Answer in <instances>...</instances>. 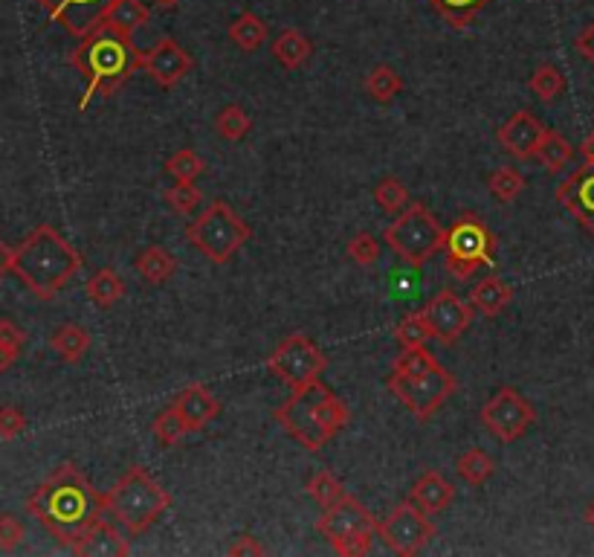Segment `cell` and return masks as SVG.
<instances>
[{
	"mask_svg": "<svg viewBox=\"0 0 594 557\" xmlns=\"http://www.w3.org/2000/svg\"><path fill=\"white\" fill-rule=\"evenodd\" d=\"M580 157L586 160V163H592L594 166V131L583 140V146H580Z\"/></svg>",
	"mask_w": 594,
	"mask_h": 557,
	"instance_id": "cell-49",
	"label": "cell"
},
{
	"mask_svg": "<svg viewBox=\"0 0 594 557\" xmlns=\"http://www.w3.org/2000/svg\"><path fill=\"white\" fill-rule=\"evenodd\" d=\"M348 256L360 264V267H371V264H377V259H380V241L374 235L357 233L348 241Z\"/></svg>",
	"mask_w": 594,
	"mask_h": 557,
	"instance_id": "cell-42",
	"label": "cell"
},
{
	"mask_svg": "<svg viewBox=\"0 0 594 557\" xmlns=\"http://www.w3.org/2000/svg\"><path fill=\"white\" fill-rule=\"evenodd\" d=\"M70 61L85 79V96L79 102V111H87L90 99L114 96L140 70L142 53L134 47V38L128 32L102 21L79 38V47L73 50Z\"/></svg>",
	"mask_w": 594,
	"mask_h": 557,
	"instance_id": "cell-2",
	"label": "cell"
},
{
	"mask_svg": "<svg viewBox=\"0 0 594 557\" xmlns=\"http://www.w3.org/2000/svg\"><path fill=\"white\" fill-rule=\"evenodd\" d=\"M85 294L96 308H114L116 302H122V299H125V294H128V285H125V279H122L116 270H111V267H102V270H96V273L87 279Z\"/></svg>",
	"mask_w": 594,
	"mask_h": 557,
	"instance_id": "cell-25",
	"label": "cell"
},
{
	"mask_svg": "<svg viewBox=\"0 0 594 557\" xmlns=\"http://www.w3.org/2000/svg\"><path fill=\"white\" fill-rule=\"evenodd\" d=\"M151 3H154L157 9H174V6H177L180 0H151Z\"/></svg>",
	"mask_w": 594,
	"mask_h": 557,
	"instance_id": "cell-52",
	"label": "cell"
},
{
	"mask_svg": "<svg viewBox=\"0 0 594 557\" xmlns=\"http://www.w3.org/2000/svg\"><path fill=\"white\" fill-rule=\"evenodd\" d=\"M134 270L145 279V285H166L171 276L177 273V259L171 256L166 247L151 244L137 253L134 259Z\"/></svg>",
	"mask_w": 594,
	"mask_h": 557,
	"instance_id": "cell-23",
	"label": "cell"
},
{
	"mask_svg": "<svg viewBox=\"0 0 594 557\" xmlns=\"http://www.w3.org/2000/svg\"><path fill=\"white\" fill-rule=\"evenodd\" d=\"M270 53H273V59L279 61L284 70H299V67L313 56V44L305 32L287 27V30H282L276 35Z\"/></svg>",
	"mask_w": 594,
	"mask_h": 557,
	"instance_id": "cell-24",
	"label": "cell"
},
{
	"mask_svg": "<svg viewBox=\"0 0 594 557\" xmlns=\"http://www.w3.org/2000/svg\"><path fill=\"white\" fill-rule=\"evenodd\" d=\"M27 528L15 514H0V552H15L24 543Z\"/></svg>",
	"mask_w": 594,
	"mask_h": 557,
	"instance_id": "cell-43",
	"label": "cell"
},
{
	"mask_svg": "<svg viewBox=\"0 0 594 557\" xmlns=\"http://www.w3.org/2000/svg\"><path fill=\"white\" fill-rule=\"evenodd\" d=\"M267 24L255 15V12H241L232 24H229V41L238 44L244 53H255L258 47H264L267 41Z\"/></svg>",
	"mask_w": 594,
	"mask_h": 557,
	"instance_id": "cell-28",
	"label": "cell"
},
{
	"mask_svg": "<svg viewBox=\"0 0 594 557\" xmlns=\"http://www.w3.org/2000/svg\"><path fill=\"white\" fill-rule=\"evenodd\" d=\"M186 238L212 264H227L253 238V230L227 201H212L186 227Z\"/></svg>",
	"mask_w": 594,
	"mask_h": 557,
	"instance_id": "cell-7",
	"label": "cell"
},
{
	"mask_svg": "<svg viewBox=\"0 0 594 557\" xmlns=\"http://www.w3.org/2000/svg\"><path fill=\"white\" fill-rule=\"evenodd\" d=\"M389 392L418 421H429L455 392V375L424 349H403L386 378Z\"/></svg>",
	"mask_w": 594,
	"mask_h": 557,
	"instance_id": "cell-5",
	"label": "cell"
},
{
	"mask_svg": "<svg viewBox=\"0 0 594 557\" xmlns=\"http://www.w3.org/2000/svg\"><path fill=\"white\" fill-rule=\"evenodd\" d=\"M105 21H108L111 27H116V30L134 35L140 27H145V24L151 21V9H148L142 0H116L114 6L108 9Z\"/></svg>",
	"mask_w": 594,
	"mask_h": 557,
	"instance_id": "cell-32",
	"label": "cell"
},
{
	"mask_svg": "<svg viewBox=\"0 0 594 557\" xmlns=\"http://www.w3.org/2000/svg\"><path fill=\"white\" fill-rule=\"evenodd\" d=\"M528 85H531L539 102H554L566 90V76H563V70L557 64H548L545 61V64H539L537 70L531 73V82Z\"/></svg>",
	"mask_w": 594,
	"mask_h": 557,
	"instance_id": "cell-33",
	"label": "cell"
},
{
	"mask_svg": "<svg viewBox=\"0 0 594 557\" xmlns=\"http://www.w3.org/2000/svg\"><path fill=\"white\" fill-rule=\"evenodd\" d=\"M215 131H218L221 140L238 143V140H244V137L253 131V119H250V114H247L241 105H227V108L215 117Z\"/></svg>",
	"mask_w": 594,
	"mask_h": 557,
	"instance_id": "cell-36",
	"label": "cell"
},
{
	"mask_svg": "<svg viewBox=\"0 0 594 557\" xmlns=\"http://www.w3.org/2000/svg\"><path fill=\"white\" fill-rule=\"evenodd\" d=\"M455 473H458L461 482L479 488V485L493 479V473H496V459H493L487 450H481V447H470V450H464V453L455 459Z\"/></svg>",
	"mask_w": 594,
	"mask_h": 557,
	"instance_id": "cell-27",
	"label": "cell"
},
{
	"mask_svg": "<svg viewBox=\"0 0 594 557\" xmlns=\"http://www.w3.org/2000/svg\"><path fill=\"white\" fill-rule=\"evenodd\" d=\"M50 349L64 360V363H79L90 352V334L85 325L64 323L58 325L50 337Z\"/></svg>",
	"mask_w": 594,
	"mask_h": 557,
	"instance_id": "cell-26",
	"label": "cell"
},
{
	"mask_svg": "<svg viewBox=\"0 0 594 557\" xmlns=\"http://www.w3.org/2000/svg\"><path fill=\"white\" fill-rule=\"evenodd\" d=\"M557 204L566 206L574 221L594 238V166L586 163L574 169L571 175L557 186Z\"/></svg>",
	"mask_w": 594,
	"mask_h": 557,
	"instance_id": "cell-18",
	"label": "cell"
},
{
	"mask_svg": "<svg viewBox=\"0 0 594 557\" xmlns=\"http://www.w3.org/2000/svg\"><path fill=\"white\" fill-rule=\"evenodd\" d=\"M421 314H424L426 323L432 328V337L438 343H444V346H453L470 331L476 308H473V302H464L455 291L444 288V291H438L426 302Z\"/></svg>",
	"mask_w": 594,
	"mask_h": 557,
	"instance_id": "cell-14",
	"label": "cell"
},
{
	"mask_svg": "<svg viewBox=\"0 0 594 557\" xmlns=\"http://www.w3.org/2000/svg\"><path fill=\"white\" fill-rule=\"evenodd\" d=\"M166 204L177 212V215H189L195 212L203 201V192L195 186V180H174V186L166 189Z\"/></svg>",
	"mask_w": 594,
	"mask_h": 557,
	"instance_id": "cell-41",
	"label": "cell"
},
{
	"mask_svg": "<svg viewBox=\"0 0 594 557\" xmlns=\"http://www.w3.org/2000/svg\"><path fill=\"white\" fill-rule=\"evenodd\" d=\"M470 302H473V308L479 311L481 317L493 320L502 311H508V305L513 302V288L499 276H484L481 282H476V288L470 291Z\"/></svg>",
	"mask_w": 594,
	"mask_h": 557,
	"instance_id": "cell-22",
	"label": "cell"
},
{
	"mask_svg": "<svg viewBox=\"0 0 594 557\" xmlns=\"http://www.w3.org/2000/svg\"><path fill=\"white\" fill-rule=\"evenodd\" d=\"M447 270L455 279H470L479 267L496 262V235L479 215L467 212L447 230Z\"/></svg>",
	"mask_w": 594,
	"mask_h": 557,
	"instance_id": "cell-10",
	"label": "cell"
},
{
	"mask_svg": "<svg viewBox=\"0 0 594 557\" xmlns=\"http://www.w3.org/2000/svg\"><path fill=\"white\" fill-rule=\"evenodd\" d=\"M537 160L542 163V169H545L548 175H560L566 166H571L574 148H571V143H568L560 131H551V128H548V134H545V140H542V146H539L537 151Z\"/></svg>",
	"mask_w": 594,
	"mask_h": 557,
	"instance_id": "cell-30",
	"label": "cell"
},
{
	"mask_svg": "<svg viewBox=\"0 0 594 557\" xmlns=\"http://www.w3.org/2000/svg\"><path fill=\"white\" fill-rule=\"evenodd\" d=\"M400 90H403V76L392 64H377V67L368 70L366 93L377 105H389L392 99L400 96Z\"/></svg>",
	"mask_w": 594,
	"mask_h": 557,
	"instance_id": "cell-29",
	"label": "cell"
},
{
	"mask_svg": "<svg viewBox=\"0 0 594 557\" xmlns=\"http://www.w3.org/2000/svg\"><path fill=\"white\" fill-rule=\"evenodd\" d=\"M27 511L56 537L61 546H73L85 537L96 520H102L105 494H99L73 462L58 465L27 499Z\"/></svg>",
	"mask_w": 594,
	"mask_h": 557,
	"instance_id": "cell-1",
	"label": "cell"
},
{
	"mask_svg": "<svg viewBox=\"0 0 594 557\" xmlns=\"http://www.w3.org/2000/svg\"><path fill=\"white\" fill-rule=\"evenodd\" d=\"M12 264H15V250L0 238V276L3 273H12Z\"/></svg>",
	"mask_w": 594,
	"mask_h": 557,
	"instance_id": "cell-48",
	"label": "cell"
},
{
	"mask_svg": "<svg viewBox=\"0 0 594 557\" xmlns=\"http://www.w3.org/2000/svg\"><path fill=\"white\" fill-rule=\"evenodd\" d=\"M305 491H308V497L325 511V508H331L334 502H340L345 497V488H342V482L331 473V470H316L311 479L305 482Z\"/></svg>",
	"mask_w": 594,
	"mask_h": 557,
	"instance_id": "cell-35",
	"label": "cell"
},
{
	"mask_svg": "<svg viewBox=\"0 0 594 557\" xmlns=\"http://www.w3.org/2000/svg\"><path fill=\"white\" fill-rule=\"evenodd\" d=\"M195 67V59L174 41V38H160L157 44H151L142 53V73L151 76V82H157L163 90H171L177 82H183Z\"/></svg>",
	"mask_w": 594,
	"mask_h": 557,
	"instance_id": "cell-15",
	"label": "cell"
},
{
	"mask_svg": "<svg viewBox=\"0 0 594 557\" xmlns=\"http://www.w3.org/2000/svg\"><path fill=\"white\" fill-rule=\"evenodd\" d=\"M328 369V354L313 343L308 334H290L267 357V372L287 383L290 389H305L322 381Z\"/></svg>",
	"mask_w": 594,
	"mask_h": 557,
	"instance_id": "cell-11",
	"label": "cell"
},
{
	"mask_svg": "<svg viewBox=\"0 0 594 557\" xmlns=\"http://www.w3.org/2000/svg\"><path fill=\"white\" fill-rule=\"evenodd\" d=\"M545 134H548V128L542 125V119H539L537 114H531V111H516V114H510L508 122L499 125L496 140H499V146L505 148L510 157H516V160H531V157H537Z\"/></svg>",
	"mask_w": 594,
	"mask_h": 557,
	"instance_id": "cell-17",
	"label": "cell"
},
{
	"mask_svg": "<svg viewBox=\"0 0 594 557\" xmlns=\"http://www.w3.org/2000/svg\"><path fill=\"white\" fill-rule=\"evenodd\" d=\"M151 430H154V439L160 441L163 447H177L180 441L186 439L192 430L186 427V421L180 418V412L169 407V410H163L157 418H154V424H151Z\"/></svg>",
	"mask_w": 594,
	"mask_h": 557,
	"instance_id": "cell-39",
	"label": "cell"
},
{
	"mask_svg": "<svg viewBox=\"0 0 594 557\" xmlns=\"http://www.w3.org/2000/svg\"><path fill=\"white\" fill-rule=\"evenodd\" d=\"M206 172V163L195 148H180L166 160V175L174 180H198Z\"/></svg>",
	"mask_w": 594,
	"mask_h": 557,
	"instance_id": "cell-40",
	"label": "cell"
},
{
	"mask_svg": "<svg viewBox=\"0 0 594 557\" xmlns=\"http://www.w3.org/2000/svg\"><path fill=\"white\" fill-rule=\"evenodd\" d=\"M0 279H3V276H0Z\"/></svg>",
	"mask_w": 594,
	"mask_h": 557,
	"instance_id": "cell-53",
	"label": "cell"
},
{
	"mask_svg": "<svg viewBox=\"0 0 594 557\" xmlns=\"http://www.w3.org/2000/svg\"><path fill=\"white\" fill-rule=\"evenodd\" d=\"M574 50L583 56V59L594 64V24H589L586 30L577 35V41H574Z\"/></svg>",
	"mask_w": 594,
	"mask_h": 557,
	"instance_id": "cell-47",
	"label": "cell"
},
{
	"mask_svg": "<svg viewBox=\"0 0 594 557\" xmlns=\"http://www.w3.org/2000/svg\"><path fill=\"white\" fill-rule=\"evenodd\" d=\"M82 253L58 233L56 227L41 224L15 247L12 273L44 302L56 299L67 282L82 270Z\"/></svg>",
	"mask_w": 594,
	"mask_h": 557,
	"instance_id": "cell-3",
	"label": "cell"
},
{
	"mask_svg": "<svg viewBox=\"0 0 594 557\" xmlns=\"http://www.w3.org/2000/svg\"><path fill=\"white\" fill-rule=\"evenodd\" d=\"M453 30H467L490 0H426Z\"/></svg>",
	"mask_w": 594,
	"mask_h": 557,
	"instance_id": "cell-31",
	"label": "cell"
},
{
	"mask_svg": "<svg viewBox=\"0 0 594 557\" xmlns=\"http://www.w3.org/2000/svg\"><path fill=\"white\" fill-rule=\"evenodd\" d=\"M273 418L296 444H302L308 453H319L348 427L351 412L334 389L319 381L305 389H293Z\"/></svg>",
	"mask_w": 594,
	"mask_h": 557,
	"instance_id": "cell-4",
	"label": "cell"
},
{
	"mask_svg": "<svg viewBox=\"0 0 594 557\" xmlns=\"http://www.w3.org/2000/svg\"><path fill=\"white\" fill-rule=\"evenodd\" d=\"M487 189L499 204H513L525 192V177L510 166H499L487 175Z\"/></svg>",
	"mask_w": 594,
	"mask_h": 557,
	"instance_id": "cell-34",
	"label": "cell"
},
{
	"mask_svg": "<svg viewBox=\"0 0 594 557\" xmlns=\"http://www.w3.org/2000/svg\"><path fill=\"white\" fill-rule=\"evenodd\" d=\"M24 343H27V334L18 325L12 323V320H0V346H6L9 352H15L21 357Z\"/></svg>",
	"mask_w": 594,
	"mask_h": 557,
	"instance_id": "cell-45",
	"label": "cell"
},
{
	"mask_svg": "<svg viewBox=\"0 0 594 557\" xmlns=\"http://www.w3.org/2000/svg\"><path fill=\"white\" fill-rule=\"evenodd\" d=\"M377 537H383V546L400 557H415L424 552L435 537L432 514L412 499L392 508L386 520H377Z\"/></svg>",
	"mask_w": 594,
	"mask_h": 557,
	"instance_id": "cell-12",
	"label": "cell"
},
{
	"mask_svg": "<svg viewBox=\"0 0 594 557\" xmlns=\"http://www.w3.org/2000/svg\"><path fill=\"white\" fill-rule=\"evenodd\" d=\"M481 424L502 441V444H513L519 441L537 421V410L528 398H522L519 389L513 386H502L496 389V395L481 407L479 412Z\"/></svg>",
	"mask_w": 594,
	"mask_h": 557,
	"instance_id": "cell-13",
	"label": "cell"
},
{
	"mask_svg": "<svg viewBox=\"0 0 594 557\" xmlns=\"http://www.w3.org/2000/svg\"><path fill=\"white\" fill-rule=\"evenodd\" d=\"M50 21H56L61 30L73 38H82L93 30L96 24L105 21L108 9L114 6L116 0H35Z\"/></svg>",
	"mask_w": 594,
	"mask_h": 557,
	"instance_id": "cell-16",
	"label": "cell"
},
{
	"mask_svg": "<svg viewBox=\"0 0 594 557\" xmlns=\"http://www.w3.org/2000/svg\"><path fill=\"white\" fill-rule=\"evenodd\" d=\"M409 499L418 502L426 514H441L453 505L455 499V485L438 470H426L424 476L412 485Z\"/></svg>",
	"mask_w": 594,
	"mask_h": 557,
	"instance_id": "cell-21",
	"label": "cell"
},
{
	"mask_svg": "<svg viewBox=\"0 0 594 557\" xmlns=\"http://www.w3.org/2000/svg\"><path fill=\"white\" fill-rule=\"evenodd\" d=\"M374 201H377V206H380L383 212H389V215H395V218L406 206L412 204L406 183L397 180V177H383V180L374 186Z\"/></svg>",
	"mask_w": 594,
	"mask_h": 557,
	"instance_id": "cell-38",
	"label": "cell"
},
{
	"mask_svg": "<svg viewBox=\"0 0 594 557\" xmlns=\"http://www.w3.org/2000/svg\"><path fill=\"white\" fill-rule=\"evenodd\" d=\"M15 360H18V354L9 352L6 346H0V375H3V372H6V369H9V366L15 363Z\"/></svg>",
	"mask_w": 594,
	"mask_h": 557,
	"instance_id": "cell-50",
	"label": "cell"
},
{
	"mask_svg": "<svg viewBox=\"0 0 594 557\" xmlns=\"http://www.w3.org/2000/svg\"><path fill=\"white\" fill-rule=\"evenodd\" d=\"M229 555L232 557H253V555H264V546L255 540L253 534H238L235 543L229 546Z\"/></svg>",
	"mask_w": 594,
	"mask_h": 557,
	"instance_id": "cell-46",
	"label": "cell"
},
{
	"mask_svg": "<svg viewBox=\"0 0 594 557\" xmlns=\"http://www.w3.org/2000/svg\"><path fill=\"white\" fill-rule=\"evenodd\" d=\"M171 508V494L151 479L140 465H131L125 476L105 494V511L125 528L128 537H140Z\"/></svg>",
	"mask_w": 594,
	"mask_h": 557,
	"instance_id": "cell-6",
	"label": "cell"
},
{
	"mask_svg": "<svg viewBox=\"0 0 594 557\" xmlns=\"http://www.w3.org/2000/svg\"><path fill=\"white\" fill-rule=\"evenodd\" d=\"M24 430H27V415L24 412L18 410V407H12V404L0 407V439H18Z\"/></svg>",
	"mask_w": 594,
	"mask_h": 557,
	"instance_id": "cell-44",
	"label": "cell"
},
{
	"mask_svg": "<svg viewBox=\"0 0 594 557\" xmlns=\"http://www.w3.org/2000/svg\"><path fill=\"white\" fill-rule=\"evenodd\" d=\"M171 407L180 412V418L186 421V427L192 433H203L218 415H221V401L215 398L212 389H206L203 383L186 386L174 395Z\"/></svg>",
	"mask_w": 594,
	"mask_h": 557,
	"instance_id": "cell-20",
	"label": "cell"
},
{
	"mask_svg": "<svg viewBox=\"0 0 594 557\" xmlns=\"http://www.w3.org/2000/svg\"><path fill=\"white\" fill-rule=\"evenodd\" d=\"M73 555L79 557H128L131 555V543L125 528L116 523L111 514H105L102 520H96L87 528L85 537L73 546Z\"/></svg>",
	"mask_w": 594,
	"mask_h": 557,
	"instance_id": "cell-19",
	"label": "cell"
},
{
	"mask_svg": "<svg viewBox=\"0 0 594 557\" xmlns=\"http://www.w3.org/2000/svg\"><path fill=\"white\" fill-rule=\"evenodd\" d=\"M316 531L331 543L334 555L357 557L371 549V540L377 534V520L371 517V511L360 499L345 494L340 502L322 511V517L316 520Z\"/></svg>",
	"mask_w": 594,
	"mask_h": 557,
	"instance_id": "cell-9",
	"label": "cell"
},
{
	"mask_svg": "<svg viewBox=\"0 0 594 557\" xmlns=\"http://www.w3.org/2000/svg\"><path fill=\"white\" fill-rule=\"evenodd\" d=\"M395 337L403 349H424L429 340H435V337H432V328H429V323H426V317L421 311L406 314V317L397 323Z\"/></svg>",
	"mask_w": 594,
	"mask_h": 557,
	"instance_id": "cell-37",
	"label": "cell"
},
{
	"mask_svg": "<svg viewBox=\"0 0 594 557\" xmlns=\"http://www.w3.org/2000/svg\"><path fill=\"white\" fill-rule=\"evenodd\" d=\"M583 520H586V526L594 528V499L586 505V511H583Z\"/></svg>",
	"mask_w": 594,
	"mask_h": 557,
	"instance_id": "cell-51",
	"label": "cell"
},
{
	"mask_svg": "<svg viewBox=\"0 0 594 557\" xmlns=\"http://www.w3.org/2000/svg\"><path fill=\"white\" fill-rule=\"evenodd\" d=\"M389 250L397 253L409 267H424L432 256H438L447 244V230L424 204L412 201L395 221L383 230Z\"/></svg>",
	"mask_w": 594,
	"mask_h": 557,
	"instance_id": "cell-8",
	"label": "cell"
}]
</instances>
